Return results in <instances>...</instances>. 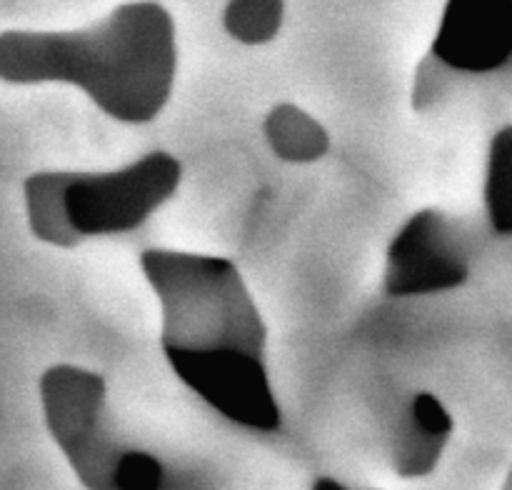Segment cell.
<instances>
[{
	"mask_svg": "<svg viewBox=\"0 0 512 490\" xmlns=\"http://www.w3.org/2000/svg\"><path fill=\"white\" fill-rule=\"evenodd\" d=\"M160 300V345L173 373L215 413L258 433L283 425L265 365V330L240 270L225 258L145 250Z\"/></svg>",
	"mask_w": 512,
	"mask_h": 490,
	"instance_id": "1",
	"label": "cell"
},
{
	"mask_svg": "<svg viewBox=\"0 0 512 490\" xmlns=\"http://www.w3.org/2000/svg\"><path fill=\"white\" fill-rule=\"evenodd\" d=\"M45 423L88 490H213L208 475L125 438L108 410L105 380L78 365L40 378Z\"/></svg>",
	"mask_w": 512,
	"mask_h": 490,
	"instance_id": "3",
	"label": "cell"
},
{
	"mask_svg": "<svg viewBox=\"0 0 512 490\" xmlns=\"http://www.w3.org/2000/svg\"><path fill=\"white\" fill-rule=\"evenodd\" d=\"M468 273V248L448 215L420 210L390 243L385 290L395 298L445 293L463 285Z\"/></svg>",
	"mask_w": 512,
	"mask_h": 490,
	"instance_id": "5",
	"label": "cell"
},
{
	"mask_svg": "<svg viewBox=\"0 0 512 490\" xmlns=\"http://www.w3.org/2000/svg\"><path fill=\"white\" fill-rule=\"evenodd\" d=\"M283 23L280 0H238L225 10V28L235 40L248 45L268 43Z\"/></svg>",
	"mask_w": 512,
	"mask_h": 490,
	"instance_id": "10",
	"label": "cell"
},
{
	"mask_svg": "<svg viewBox=\"0 0 512 490\" xmlns=\"http://www.w3.org/2000/svg\"><path fill=\"white\" fill-rule=\"evenodd\" d=\"M180 178V163L163 150L110 173H35L25 180L30 230L58 248L130 233L178 190Z\"/></svg>",
	"mask_w": 512,
	"mask_h": 490,
	"instance_id": "4",
	"label": "cell"
},
{
	"mask_svg": "<svg viewBox=\"0 0 512 490\" xmlns=\"http://www.w3.org/2000/svg\"><path fill=\"white\" fill-rule=\"evenodd\" d=\"M313 490H353V488H348V485L338 483V480L333 478H318L313 483Z\"/></svg>",
	"mask_w": 512,
	"mask_h": 490,
	"instance_id": "11",
	"label": "cell"
},
{
	"mask_svg": "<svg viewBox=\"0 0 512 490\" xmlns=\"http://www.w3.org/2000/svg\"><path fill=\"white\" fill-rule=\"evenodd\" d=\"M433 58L458 73H493L512 60V0H453Z\"/></svg>",
	"mask_w": 512,
	"mask_h": 490,
	"instance_id": "6",
	"label": "cell"
},
{
	"mask_svg": "<svg viewBox=\"0 0 512 490\" xmlns=\"http://www.w3.org/2000/svg\"><path fill=\"white\" fill-rule=\"evenodd\" d=\"M175 25L158 3H128L70 33H0V80L70 83L110 118L148 123L173 90Z\"/></svg>",
	"mask_w": 512,
	"mask_h": 490,
	"instance_id": "2",
	"label": "cell"
},
{
	"mask_svg": "<svg viewBox=\"0 0 512 490\" xmlns=\"http://www.w3.org/2000/svg\"><path fill=\"white\" fill-rule=\"evenodd\" d=\"M450 433L453 418L448 408L433 393H415L395 433L393 468L403 478L433 473Z\"/></svg>",
	"mask_w": 512,
	"mask_h": 490,
	"instance_id": "7",
	"label": "cell"
},
{
	"mask_svg": "<svg viewBox=\"0 0 512 490\" xmlns=\"http://www.w3.org/2000/svg\"><path fill=\"white\" fill-rule=\"evenodd\" d=\"M485 208L495 233L512 235V125L498 130L490 143Z\"/></svg>",
	"mask_w": 512,
	"mask_h": 490,
	"instance_id": "9",
	"label": "cell"
},
{
	"mask_svg": "<svg viewBox=\"0 0 512 490\" xmlns=\"http://www.w3.org/2000/svg\"><path fill=\"white\" fill-rule=\"evenodd\" d=\"M265 135L273 153L290 163H310L330 148V138L323 125L290 103L270 110L265 120Z\"/></svg>",
	"mask_w": 512,
	"mask_h": 490,
	"instance_id": "8",
	"label": "cell"
},
{
	"mask_svg": "<svg viewBox=\"0 0 512 490\" xmlns=\"http://www.w3.org/2000/svg\"><path fill=\"white\" fill-rule=\"evenodd\" d=\"M353 490H375V488H353Z\"/></svg>",
	"mask_w": 512,
	"mask_h": 490,
	"instance_id": "12",
	"label": "cell"
}]
</instances>
